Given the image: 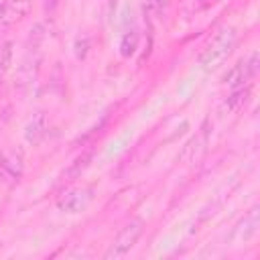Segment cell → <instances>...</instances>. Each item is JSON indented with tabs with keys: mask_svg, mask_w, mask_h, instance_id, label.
Listing matches in <instances>:
<instances>
[{
	"mask_svg": "<svg viewBox=\"0 0 260 260\" xmlns=\"http://www.w3.org/2000/svg\"><path fill=\"white\" fill-rule=\"evenodd\" d=\"M236 45V30L234 28H221L201 51L199 55V63L205 69H215L234 49Z\"/></svg>",
	"mask_w": 260,
	"mask_h": 260,
	"instance_id": "6da1fadb",
	"label": "cell"
},
{
	"mask_svg": "<svg viewBox=\"0 0 260 260\" xmlns=\"http://www.w3.org/2000/svg\"><path fill=\"white\" fill-rule=\"evenodd\" d=\"M142 228H144V223H142L140 219H134V221H130L128 225H124L122 232L116 236L112 248L108 250L106 258H122V256H126V254L134 248V244L138 242V238H140V234H142Z\"/></svg>",
	"mask_w": 260,
	"mask_h": 260,
	"instance_id": "7a4b0ae2",
	"label": "cell"
},
{
	"mask_svg": "<svg viewBox=\"0 0 260 260\" xmlns=\"http://www.w3.org/2000/svg\"><path fill=\"white\" fill-rule=\"evenodd\" d=\"M30 12V0H4L0 4V28L20 22Z\"/></svg>",
	"mask_w": 260,
	"mask_h": 260,
	"instance_id": "3957f363",
	"label": "cell"
},
{
	"mask_svg": "<svg viewBox=\"0 0 260 260\" xmlns=\"http://www.w3.org/2000/svg\"><path fill=\"white\" fill-rule=\"evenodd\" d=\"M89 199H91L89 189H75V191L65 193L59 199V209L67 211V213H77V211H81L89 203Z\"/></svg>",
	"mask_w": 260,
	"mask_h": 260,
	"instance_id": "277c9868",
	"label": "cell"
},
{
	"mask_svg": "<svg viewBox=\"0 0 260 260\" xmlns=\"http://www.w3.org/2000/svg\"><path fill=\"white\" fill-rule=\"evenodd\" d=\"M254 75V71L250 69L248 61H240L238 65H234V69L225 75V83L232 87V89H238L240 85H244L250 77Z\"/></svg>",
	"mask_w": 260,
	"mask_h": 260,
	"instance_id": "5b68a950",
	"label": "cell"
},
{
	"mask_svg": "<svg viewBox=\"0 0 260 260\" xmlns=\"http://www.w3.org/2000/svg\"><path fill=\"white\" fill-rule=\"evenodd\" d=\"M45 130H47V118H45V114H37V116L28 122V126H26V130H24V138L35 144V142H39V140L45 136Z\"/></svg>",
	"mask_w": 260,
	"mask_h": 260,
	"instance_id": "8992f818",
	"label": "cell"
},
{
	"mask_svg": "<svg viewBox=\"0 0 260 260\" xmlns=\"http://www.w3.org/2000/svg\"><path fill=\"white\" fill-rule=\"evenodd\" d=\"M258 223H260V219H258V207H252V209L244 215V219H242V223H240V232H242L244 242L256 236V232H258Z\"/></svg>",
	"mask_w": 260,
	"mask_h": 260,
	"instance_id": "52a82bcc",
	"label": "cell"
},
{
	"mask_svg": "<svg viewBox=\"0 0 260 260\" xmlns=\"http://www.w3.org/2000/svg\"><path fill=\"white\" fill-rule=\"evenodd\" d=\"M89 160H91V152H83V154H79V156L69 165V169L63 173V181H73V179H77V177L87 169Z\"/></svg>",
	"mask_w": 260,
	"mask_h": 260,
	"instance_id": "ba28073f",
	"label": "cell"
},
{
	"mask_svg": "<svg viewBox=\"0 0 260 260\" xmlns=\"http://www.w3.org/2000/svg\"><path fill=\"white\" fill-rule=\"evenodd\" d=\"M201 150H203V138H193V140L185 146V150H183V154H181V160H185V162H195V160L199 158Z\"/></svg>",
	"mask_w": 260,
	"mask_h": 260,
	"instance_id": "9c48e42d",
	"label": "cell"
},
{
	"mask_svg": "<svg viewBox=\"0 0 260 260\" xmlns=\"http://www.w3.org/2000/svg\"><path fill=\"white\" fill-rule=\"evenodd\" d=\"M136 47H138V32H136V30H128V32L122 37V41H120V51H122V55H124V57H132L134 51H136Z\"/></svg>",
	"mask_w": 260,
	"mask_h": 260,
	"instance_id": "30bf717a",
	"label": "cell"
},
{
	"mask_svg": "<svg viewBox=\"0 0 260 260\" xmlns=\"http://www.w3.org/2000/svg\"><path fill=\"white\" fill-rule=\"evenodd\" d=\"M10 61H12V43L6 41L0 45V83L6 75V71L10 69Z\"/></svg>",
	"mask_w": 260,
	"mask_h": 260,
	"instance_id": "8fae6325",
	"label": "cell"
},
{
	"mask_svg": "<svg viewBox=\"0 0 260 260\" xmlns=\"http://www.w3.org/2000/svg\"><path fill=\"white\" fill-rule=\"evenodd\" d=\"M246 100H248V89H238V91H234V95L228 98V102H225L228 112H236V110H240V108L246 104Z\"/></svg>",
	"mask_w": 260,
	"mask_h": 260,
	"instance_id": "7c38bea8",
	"label": "cell"
},
{
	"mask_svg": "<svg viewBox=\"0 0 260 260\" xmlns=\"http://www.w3.org/2000/svg\"><path fill=\"white\" fill-rule=\"evenodd\" d=\"M167 2H169V0H156V4H158L160 8H165V6H167Z\"/></svg>",
	"mask_w": 260,
	"mask_h": 260,
	"instance_id": "4fadbf2b",
	"label": "cell"
}]
</instances>
